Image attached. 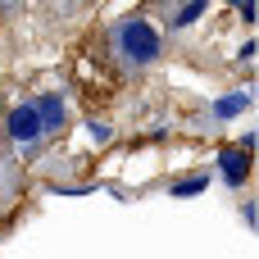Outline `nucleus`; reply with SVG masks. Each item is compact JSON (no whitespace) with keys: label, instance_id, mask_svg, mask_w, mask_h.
Here are the masks:
<instances>
[{"label":"nucleus","instance_id":"f257e3e1","mask_svg":"<svg viewBox=\"0 0 259 259\" xmlns=\"http://www.w3.org/2000/svg\"><path fill=\"white\" fill-rule=\"evenodd\" d=\"M118 50L127 59H137V64H146V59L159 55V32L150 23H123L118 27Z\"/></svg>","mask_w":259,"mask_h":259},{"label":"nucleus","instance_id":"f03ea898","mask_svg":"<svg viewBox=\"0 0 259 259\" xmlns=\"http://www.w3.org/2000/svg\"><path fill=\"white\" fill-rule=\"evenodd\" d=\"M9 132H14L18 141L41 137V109H14V114H9Z\"/></svg>","mask_w":259,"mask_h":259},{"label":"nucleus","instance_id":"7ed1b4c3","mask_svg":"<svg viewBox=\"0 0 259 259\" xmlns=\"http://www.w3.org/2000/svg\"><path fill=\"white\" fill-rule=\"evenodd\" d=\"M223 173H228V182H246V150H228L223 155Z\"/></svg>","mask_w":259,"mask_h":259},{"label":"nucleus","instance_id":"20e7f679","mask_svg":"<svg viewBox=\"0 0 259 259\" xmlns=\"http://www.w3.org/2000/svg\"><path fill=\"white\" fill-rule=\"evenodd\" d=\"M200 187H205V182H200V178H187V182H178V187H173V191H178V196H196V191H200Z\"/></svg>","mask_w":259,"mask_h":259},{"label":"nucleus","instance_id":"39448f33","mask_svg":"<svg viewBox=\"0 0 259 259\" xmlns=\"http://www.w3.org/2000/svg\"><path fill=\"white\" fill-rule=\"evenodd\" d=\"M196 18H200V0H196V5H187V9L178 14V23H196Z\"/></svg>","mask_w":259,"mask_h":259}]
</instances>
